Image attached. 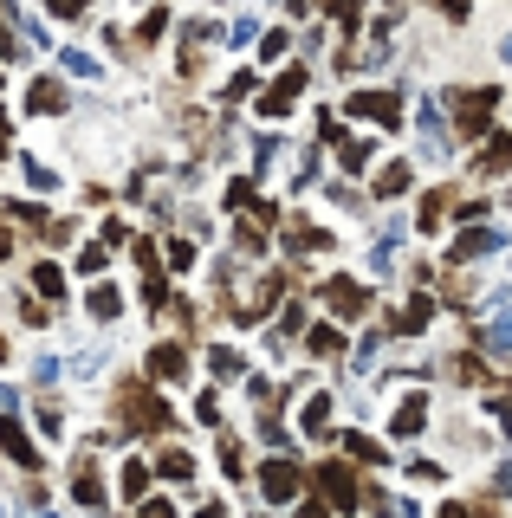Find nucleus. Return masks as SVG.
Returning a JSON list of instances; mask_svg holds the SVG:
<instances>
[{"mask_svg":"<svg viewBox=\"0 0 512 518\" xmlns=\"http://www.w3.org/2000/svg\"><path fill=\"white\" fill-rule=\"evenodd\" d=\"M149 363H156V376H182V350H156Z\"/></svg>","mask_w":512,"mask_h":518,"instance_id":"7ed1b4c3","label":"nucleus"},{"mask_svg":"<svg viewBox=\"0 0 512 518\" xmlns=\"http://www.w3.org/2000/svg\"><path fill=\"white\" fill-rule=\"evenodd\" d=\"M493 91H467L461 104H454V111H461V130H487V117H493Z\"/></svg>","mask_w":512,"mask_h":518,"instance_id":"f257e3e1","label":"nucleus"},{"mask_svg":"<svg viewBox=\"0 0 512 518\" xmlns=\"http://www.w3.org/2000/svg\"><path fill=\"white\" fill-rule=\"evenodd\" d=\"M0 447H7V454L20 460V467H33V447L20 441V428H13V421H0Z\"/></svg>","mask_w":512,"mask_h":518,"instance_id":"f03ea898","label":"nucleus"}]
</instances>
